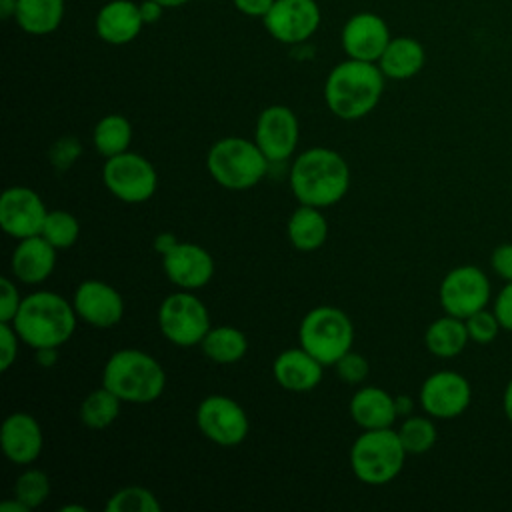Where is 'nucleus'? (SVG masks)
Returning a JSON list of instances; mask_svg holds the SVG:
<instances>
[{
	"instance_id": "obj_1",
	"label": "nucleus",
	"mask_w": 512,
	"mask_h": 512,
	"mask_svg": "<svg viewBox=\"0 0 512 512\" xmlns=\"http://www.w3.org/2000/svg\"><path fill=\"white\" fill-rule=\"evenodd\" d=\"M290 188L300 204L328 208L350 188L348 162L332 148H308L292 162Z\"/></svg>"
},
{
	"instance_id": "obj_2",
	"label": "nucleus",
	"mask_w": 512,
	"mask_h": 512,
	"mask_svg": "<svg viewBox=\"0 0 512 512\" xmlns=\"http://www.w3.org/2000/svg\"><path fill=\"white\" fill-rule=\"evenodd\" d=\"M384 80L386 76L376 62L346 58L326 76V106L342 120L364 118L378 106L384 94Z\"/></svg>"
},
{
	"instance_id": "obj_3",
	"label": "nucleus",
	"mask_w": 512,
	"mask_h": 512,
	"mask_svg": "<svg viewBox=\"0 0 512 512\" xmlns=\"http://www.w3.org/2000/svg\"><path fill=\"white\" fill-rule=\"evenodd\" d=\"M76 322L72 302L56 292L38 290L22 298L12 326L24 344L38 350L66 344L76 330Z\"/></svg>"
},
{
	"instance_id": "obj_4",
	"label": "nucleus",
	"mask_w": 512,
	"mask_h": 512,
	"mask_svg": "<svg viewBox=\"0 0 512 512\" xmlns=\"http://www.w3.org/2000/svg\"><path fill=\"white\" fill-rule=\"evenodd\" d=\"M102 386L112 390L122 402L150 404L162 396L166 388V372L148 352L122 348L106 360Z\"/></svg>"
},
{
	"instance_id": "obj_5",
	"label": "nucleus",
	"mask_w": 512,
	"mask_h": 512,
	"mask_svg": "<svg viewBox=\"0 0 512 512\" xmlns=\"http://www.w3.org/2000/svg\"><path fill=\"white\" fill-rule=\"evenodd\" d=\"M270 160L254 140L226 136L216 140L206 156L210 176L228 190H248L268 172Z\"/></svg>"
},
{
	"instance_id": "obj_6",
	"label": "nucleus",
	"mask_w": 512,
	"mask_h": 512,
	"mask_svg": "<svg viewBox=\"0 0 512 512\" xmlns=\"http://www.w3.org/2000/svg\"><path fill=\"white\" fill-rule=\"evenodd\" d=\"M406 456L398 430L392 426L364 430L350 448V468L360 482L382 486L402 472Z\"/></svg>"
},
{
	"instance_id": "obj_7",
	"label": "nucleus",
	"mask_w": 512,
	"mask_h": 512,
	"mask_svg": "<svg viewBox=\"0 0 512 512\" xmlns=\"http://www.w3.org/2000/svg\"><path fill=\"white\" fill-rule=\"evenodd\" d=\"M298 342L324 366H334L342 354L352 350V320L336 306H316L302 318L298 326Z\"/></svg>"
},
{
	"instance_id": "obj_8",
	"label": "nucleus",
	"mask_w": 512,
	"mask_h": 512,
	"mask_svg": "<svg viewBox=\"0 0 512 512\" xmlns=\"http://www.w3.org/2000/svg\"><path fill=\"white\" fill-rule=\"evenodd\" d=\"M158 328L168 342L186 348L200 344L212 326L204 302L192 290H178L162 300Z\"/></svg>"
},
{
	"instance_id": "obj_9",
	"label": "nucleus",
	"mask_w": 512,
	"mask_h": 512,
	"mask_svg": "<svg viewBox=\"0 0 512 512\" xmlns=\"http://www.w3.org/2000/svg\"><path fill=\"white\" fill-rule=\"evenodd\" d=\"M102 180L114 198L128 204L150 200L158 188V174L152 162L130 150L106 158L102 166Z\"/></svg>"
},
{
	"instance_id": "obj_10",
	"label": "nucleus",
	"mask_w": 512,
	"mask_h": 512,
	"mask_svg": "<svg viewBox=\"0 0 512 512\" xmlns=\"http://www.w3.org/2000/svg\"><path fill=\"white\" fill-rule=\"evenodd\" d=\"M490 280L478 266L464 264L456 266L440 282L438 298L446 314L456 318H468L482 310L490 302Z\"/></svg>"
},
{
	"instance_id": "obj_11",
	"label": "nucleus",
	"mask_w": 512,
	"mask_h": 512,
	"mask_svg": "<svg viewBox=\"0 0 512 512\" xmlns=\"http://www.w3.org/2000/svg\"><path fill=\"white\" fill-rule=\"evenodd\" d=\"M196 426L210 442L232 448L246 440L250 422L244 408L224 394H210L196 408Z\"/></svg>"
},
{
	"instance_id": "obj_12",
	"label": "nucleus",
	"mask_w": 512,
	"mask_h": 512,
	"mask_svg": "<svg viewBox=\"0 0 512 512\" xmlns=\"http://www.w3.org/2000/svg\"><path fill=\"white\" fill-rule=\"evenodd\" d=\"M322 20L316 0H274L262 18L266 32L280 44H302L314 36Z\"/></svg>"
},
{
	"instance_id": "obj_13",
	"label": "nucleus",
	"mask_w": 512,
	"mask_h": 512,
	"mask_svg": "<svg viewBox=\"0 0 512 512\" xmlns=\"http://www.w3.org/2000/svg\"><path fill=\"white\" fill-rule=\"evenodd\" d=\"M422 410L438 420H452L466 412L472 402L470 382L452 370H440L430 374L418 394Z\"/></svg>"
},
{
	"instance_id": "obj_14",
	"label": "nucleus",
	"mask_w": 512,
	"mask_h": 512,
	"mask_svg": "<svg viewBox=\"0 0 512 512\" xmlns=\"http://www.w3.org/2000/svg\"><path fill=\"white\" fill-rule=\"evenodd\" d=\"M298 138V118L288 106L272 104L258 114L254 142L270 162L288 160L298 146Z\"/></svg>"
},
{
	"instance_id": "obj_15",
	"label": "nucleus",
	"mask_w": 512,
	"mask_h": 512,
	"mask_svg": "<svg viewBox=\"0 0 512 512\" xmlns=\"http://www.w3.org/2000/svg\"><path fill=\"white\" fill-rule=\"evenodd\" d=\"M46 216V204L28 186H10L0 196V226L16 240L40 234Z\"/></svg>"
},
{
	"instance_id": "obj_16",
	"label": "nucleus",
	"mask_w": 512,
	"mask_h": 512,
	"mask_svg": "<svg viewBox=\"0 0 512 512\" xmlns=\"http://www.w3.org/2000/svg\"><path fill=\"white\" fill-rule=\"evenodd\" d=\"M390 40L392 36L386 20L374 12L352 14L344 22L340 34L344 54L364 62H378Z\"/></svg>"
},
{
	"instance_id": "obj_17",
	"label": "nucleus",
	"mask_w": 512,
	"mask_h": 512,
	"mask_svg": "<svg viewBox=\"0 0 512 512\" xmlns=\"http://www.w3.org/2000/svg\"><path fill=\"white\" fill-rule=\"evenodd\" d=\"M76 316L94 328H112L124 316L120 292L102 280H84L72 296Z\"/></svg>"
},
{
	"instance_id": "obj_18",
	"label": "nucleus",
	"mask_w": 512,
	"mask_h": 512,
	"mask_svg": "<svg viewBox=\"0 0 512 512\" xmlns=\"http://www.w3.org/2000/svg\"><path fill=\"white\" fill-rule=\"evenodd\" d=\"M160 258L168 280L180 290L204 288L214 276V260L200 244L178 242Z\"/></svg>"
},
{
	"instance_id": "obj_19",
	"label": "nucleus",
	"mask_w": 512,
	"mask_h": 512,
	"mask_svg": "<svg viewBox=\"0 0 512 512\" xmlns=\"http://www.w3.org/2000/svg\"><path fill=\"white\" fill-rule=\"evenodd\" d=\"M0 446L4 456L18 466L36 462L44 446V434L38 420L28 412L8 414L0 428Z\"/></svg>"
},
{
	"instance_id": "obj_20",
	"label": "nucleus",
	"mask_w": 512,
	"mask_h": 512,
	"mask_svg": "<svg viewBox=\"0 0 512 512\" xmlns=\"http://www.w3.org/2000/svg\"><path fill=\"white\" fill-rule=\"evenodd\" d=\"M140 8L132 0H110L106 2L94 20L96 34L102 42L112 46H124L138 38L144 28Z\"/></svg>"
},
{
	"instance_id": "obj_21",
	"label": "nucleus",
	"mask_w": 512,
	"mask_h": 512,
	"mask_svg": "<svg viewBox=\"0 0 512 512\" xmlns=\"http://www.w3.org/2000/svg\"><path fill=\"white\" fill-rule=\"evenodd\" d=\"M56 266V248L42 236H28L18 240L12 258L10 270L16 280L24 284L44 282Z\"/></svg>"
},
{
	"instance_id": "obj_22",
	"label": "nucleus",
	"mask_w": 512,
	"mask_h": 512,
	"mask_svg": "<svg viewBox=\"0 0 512 512\" xmlns=\"http://www.w3.org/2000/svg\"><path fill=\"white\" fill-rule=\"evenodd\" d=\"M272 374L276 382L288 392H308L314 390L324 374V364L316 360L302 346L282 350L272 364Z\"/></svg>"
},
{
	"instance_id": "obj_23",
	"label": "nucleus",
	"mask_w": 512,
	"mask_h": 512,
	"mask_svg": "<svg viewBox=\"0 0 512 512\" xmlns=\"http://www.w3.org/2000/svg\"><path fill=\"white\" fill-rule=\"evenodd\" d=\"M348 410L352 420L362 430L390 428L398 418L394 396L378 386L358 388L348 404Z\"/></svg>"
},
{
	"instance_id": "obj_24",
	"label": "nucleus",
	"mask_w": 512,
	"mask_h": 512,
	"mask_svg": "<svg viewBox=\"0 0 512 512\" xmlns=\"http://www.w3.org/2000/svg\"><path fill=\"white\" fill-rule=\"evenodd\" d=\"M426 62L424 46L412 36H396L388 42L382 56L378 58V66L382 74L390 80H408L416 76Z\"/></svg>"
},
{
	"instance_id": "obj_25",
	"label": "nucleus",
	"mask_w": 512,
	"mask_h": 512,
	"mask_svg": "<svg viewBox=\"0 0 512 512\" xmlns=\"http://www.w3.org/2000/svg\"><path fill=\"white\" fill-rule=\"evenodd\" d=\"M286 234L296 250L312 252L320 248L328 238L326 216L316 206L300 204L288 218Z\"/></svg>"
},
{
	"instance_id": "obj_26",
	"label": "nucleus",
	"mask_w": 512,
	"mask_h": 512,
	"mask_svg": "<svg viewBox=\"0 0 512 512\" xmlns=\"http://www.w3.org/2000/svg\"><path fill=\"white\" fill-rule=\"evenodd\" d=\"M16 24L30 36H46L64 20V0H18Z\"/></svg>"
},
{
	"instance_id": "obj_27",
	"label": "nucleus",
	"mask_w": 512,
	"mask_h": 512,
	"mask_svg": "<svg viewBox=\"0 0 512 512\" xmlns=\"http://www.w3.org/2000/svg\"><path fill=\"white\" fill-rule=\"evenodd\" d=\"M470 342L466 322L462 318L444 314L436 318L424 332V344L436 358H454Z\"/></svg>"
},
{
	"instance_id": "obj_28",
	"label": "nucleus",
	"mask_w": 512,
	"mask_h": 512,
	"mask_svg": "<svg viewBox=\"0 0 512 512\" xmlns=\"http://www.w3.org/2000/svg\"><path fill=\"white\" fill-rule=\"evenodd\" d=\"M202 352L216 364H234L242 360L248 352V338L242 330L234 326L210 328L200 342Z\"/></svg>"
},
{
	"instance_id": "obj_29",
	"label": "nucleus",
	"mask_w": 512,
	"mask_h": 512,
	"mask_svg": "<svg viewBox=\"0 0 512 512\" xmlns=\"http://www.w3.org/2000/svg\"><path fill=\"white\" fill-rule=\"evenodd\" d=\"M94 148L104 156L112 158L128 150L132 142V124L122 114H106L102 116L92 130Z\"/></svg>"
},
{
	"instance_id": "obj_30",
	"label": "nucleus",
	"mask_w": 512,
	"mask_h": 512,
	"mask_svg": "<svg viewBox=\"0 0 512 512\" xmlns=\"http://www.w3.org/2000/svg\"><path fill=\"white\" fill-rule=\"evenodd\" d=\"M120 404L122 400L108 390L106 386H100L92 390L80 404V420L86 428L92 430H102L110 426L118 414H120Z\"/></svg>"
},
{
	"instance_id": "obj_31",
	"label": "nucleus",
	"mask_w": 512,
	"mask_h": 512,
	"mask_svg": "<svg viewBox=\"0 0 512 512\" xmlns=\"http://www.w3.org/2000/svg\"><path fill=\"white\" fill-rule=\"evenodd\" d=\"M400 442L408 454H426L436 444L438 432L432 416H406L398 428Z\"/></svg>"
},
{
	"instance_id": "obj_32",
	"label": "nucleus",
	"mask_w": 512,
	"mask_h": 512,
	"mask_svg": "<svg viewBox=\"0 0 512 512\" xmlns=\"http://www.w3.org/2000/svg\"><path fill=\"white\" fill-rule=\"evenodd\" d=\"M160 508V500L144 486H124L108 496L104 504L106 512H158Z\"/></svg>"
},
{
	"instance_id": "obj_33",
	"label": "nucleus",
	"mask_w": 512,
	"mask_h": 512,
	"mask_svg": "<svg viewBox=\"0 0 512 512\" xmlns=\"http://www.w3.org/2000/svg\"><path fill=\"white\" fill-rule=\"evenodd\" d=\"M56 250L70 248L80 236V222L74 214L66 210H48L40 232Z\"/></svg>"
},
{
	"instance_id": "obj_34",
	"label": "nucleus",
	"mask_w": 512,
	"mask_h": 512,
	"mask_svg": "<svg viewBox=\"0 0 512 512\" xmlns=\"http://www.w3.org/2000/svg\"><path fill=\"white\" fill-rule=\"evenodd\" d=\"M50 494V478L40 468L24 470L14 484V498H18L28 510L38 508Z\"/></svg>"
},
{
	"instance_id": "obj_35",
	"label": "nucleus",
	"mask_w": 512,
	"mask_h": 512,
	"mask_svg": "<svg viewBox=\"0 0 512 512\" xmlns=\"http://www.w3.org/2000/svg\"><path fill=\"white\" fill-rule=\"evenodd\" d=\"M464 322H466V330H468L470 342H476V344H490V342H494L498 332L502 330L494 310H488V308H482V310L474 312L472 316L464 318Z\"/></svg>"
},
{
	"instance_id": "obj_36",
	"label": "nucleus",
	"mask_w": 512,
	"mask_h": 512,
	"mask_svg": "<svg viewBox=\"0 0 512 512\" xmlns=\"http://www.w3.org/2000/svg\"><path fill=\"white\" fill-rule=\"evenodd\" d=\"M334 372L338 374V378L344 384L356 386V384H362L368 378L370 364H368V360L362 354H358L354 350H348L346 354H342L334 362Z\"/></svg>"
},
{
	"instance_id": "obj_37",
	"label": "nucleus",
	"mask_w": 512,
	"mask_h": 512,
	"mask_svg": "<svg viewBox=\"0 0 512 512\" xmlns=\"http://www.w3.org/2000/svg\"><path fill=\"white\" fill-rule=\"evenodd\" d=\"M82 154V146H80V140L74 138V136H62L58 138L50 152H48V158H50V164L58 170V172H64L68 170L76 158Z\"/></svg>"
},
{
	"instance_id": "obj_38",
	"label": "nucleus",
	"mask_w": 512,
	"mask_h": 512,
	"mask_svg": "<svg viewBox=\"0 0 512 512\" xmlns=\"http://www.w3.org/2000/svg\"><path fill=\"white\" fill-rule=\"evenodd\" d=\"M20 336L12 322H0V370L6 372L16 362Z\"/></svg>"
},
{
	"instance_id": "obj_39",
	"label": "nucleus",
	"mask_w": 512,
	"mask_h": 512,
	"mask_svg": "<svg viewBox=\"0 0 512 512\" xmlns=\"http://www.w3.org/2000/svg\"><path fill=\"white\" fill-rule=\"evenodd\" d=\"M2 288V296H0V322H12L20 304H22V296L16 288V284L4 276L0 282Z\"/></svg>"
},
{
	"instance_id": "obj_40",
	"label": "nucleus",
	"mask_w": 512,
	"mask_h": 512,
	"mask_svg": "<svg viewBox=\"0 0 512 512\" xmlns=\"http://www.w3.org/2000/svg\"><path fill=\"white\" fill-rule=\"evenodd\" d=\"M490 266H492V270L496 272L498 278H502L506 282H512V242L498 244L492 250Z\"/></svg>"
},
{
	"instance_id": "obj_41",
	"label": "nucleus",
	"mask_w": 512,
	"mask_h": 512,
	"mask_svg": "<svg viewBox=\"0 0 512 512\" xmlns=\"http://www.w3.org/2000/svg\"><path fill=\"white\" fill-rule=\"evenodd\" d=\"M492 310H494L502 330L512 332V282H506V286L496 294Z\"/></svg>"
},
{
	"instance_id": "obj_42",
	"label": "nucleus",
	"mask_w": 512,
	"mask_h": 512,
	"mask_svg": "<svg viewBox=\"0 0 512 512\" xmlns=\"http://www.w3.org/2000/svg\"><path fill=\"white\" fill-rule=\"evenodd\" d=\"M234 8L250 18H264L272 8L274 0H232Z\"/></svg>"
},
{
	"instance_id": "obj_43",
	"label": "nucleus",
	"mask_w": 512,
	"mask_h": 512,
	"mask_svg": "<svg viewBox=\"0 0 512 512\" xmlns=\"http://www.w3.org/2000/svg\"><path fill=\"white\" fill-rule=\"evenodd\" d=\"M138 8H140V16H142V20H144V24L148 26V24H156L160 18H162V14H164V6L160 4V2H156V0H142L140 4H138Z\"/></svg>"
},
{
	"instance_id": "obj_44",
	"label": "nucleus",
	"mask_w": 512,
	"mask_h": 512,
	"mask_svg": "<svg viewBox=\"0 0 512 512\" xmlns=\"http://www.w3.org/2000/svg\"><path fill=\"white\" fill-rule=\"evenodd\" d=\"M178 242H180V240L176 238V234H172V232H160V234L154 238V252L160 254V256H164V254L170 252Z\"/></svg>"
},
{
	"instance_id": "obj_45",
	"label": "nucleus",
	"mask_w": 512,
	"mask_h": 512,
	"mask_svg": "<svg viewBox=\"0 0 512 512\" xmlns=\"http://www.w3.org/2000/svg\"><path fill=\"white\" fill-rule=\"evenodd\" d=\"M36 362L42 368H52L58 362V348H38L36 350Z\"/></svg>"
},
{
	"instance_id": "obj_46",
	"label": "nucleus",
	"mask_w": 512,
	"mask_h": 512,
	"mask_svg": "<svg viewBox=\"0 0 512 512\" xmlns=\"http://www.w3.org/2000/svg\"><path fill=\"white\" fill-rule=\"evenodd\" d=\"M394 400H396V412H398V416H410L412 414V408H414V402H412V398L410 396H394Z\"/></svg>"
},
{
	"instance_id": "obj_47",
	"label": "nucleus",
	"mask_w": 512,
	"mask_h": 512,
	"mask_svg": "<svg viewBox=\"0 0 512 512\" xmlns=\"http://www.w3.org/2000/svg\"><path fill=\"white\" fill-rule=\"evenodd\" d=\"M502 408H504V414H506L508 422L512 424V378H510V382H508V384H506V388H504Z\"/></svg>"
},
{
	"instance_id": "obj_48",
	"label": "nucleus",
	"mask_w": 512,
	"mask_h": 512,
	"mask_svg": "<svg viewBox=\"0 0 512 512\" xmlns=\"http://www.w3.org/2000/svg\"><path fill=\"white\" fill-rule=\"evenodd\" d=\"M0 512H28V508L18 498H10L0 504Z\"/></svg>"
},
{
	"instance_id": "obj_49",
	"label": "nucleus",
	"mask_w": 512,
	"mask_h": 512,
	"mask_svg": "<svg viewBox=\"0 0 512 512\" xmlns=\"http://www.w3.org/2000/svg\"><path fill=\"white\" fill-rule=\"evenodd\" d=\"M16 6H18V0H0V16H2L4 20L14 18Z\"/></svg>"
},
{
	"instance_id": "obj_50",
	"label": "nucleus",
	"mask_w": 512,
	"mask_h": 512,
	"mask_svg": "<svg viewBox=\"0 0 512 512\" xmlns=\"http://www.w3.org/2000/svg\"><path fill=\"white\" fill-rule=\"evenodd\" d=\"M160 2L164 8H178V6H184L188 0H156Z\"/></svg>"
},
{
	"instance_id": "obj_51",
	"label": "nucleus",
	"mask_w": 512,
	"mask_h": 512,
	"mask_svg": "<svg viewBox=\"0 0 512 512\" xmlns=\"http://www.w3.org/2000/svg\"><path fill=\"white\" fill-rule=\"evenodd\" d=\"M70 510L86 512V508H84V506H80V504H66V506H62V508H60V512H70Z\"/></svg>"
}]
</instances>
